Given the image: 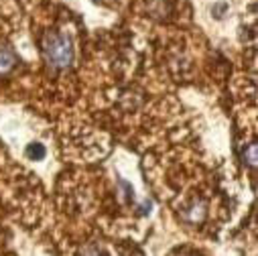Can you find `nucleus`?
Wrapping results in <instances>:
<instances>
[{"label":"nucleus","instance_id":"2","mask_svg":"<svg viewBox=\"0 0 258 256\" xmlns=\"http://www.w3.org/2000/svg\"><path fill=\"white\" fill-rule=\"evenodd\" d=\"M181 218H183L187 224H193V226L202 224L204 218H206V204H204V202H193L189 208L183 210Z\"/></svg>","mask_w":258,"mask_h":256},{"label":"nucleus","instance_id":"5","mask_svg":"<svg viewBox=\"0 0 258 256\" xmlns=\"http://www.w3.org/2000/svg\"><path fill=\"white\" fill-rule=\"evenodd\" d=\"M82 256H104V254H102V250L98 246H86L82 250Z\"/></svg>","mask_w":258,"mask_h":256},{"label":"nucleus","instance_id":"4","mask_svg":"<svg viewBox=\"0 0 258 256\" xmlns=\"http://www.w3.org/2000/svg\"><path fill=\"white\" fill-rule=\"evenodd\" d=\"M27 157L33 161H43L45 159V147L41 143H33L27 147Z\"/></svg>","mask_w":258,"mask_h":256},{"label":"nucleus","instance_id":"1","mask_svg":"<svg viewBox=\"0 0 258 256\" xmlns=\"http://www.w3.org/2000/svg\"><path fill=\"white\" fill-rule=\"evenodd\" d=\"M43 53L53 70H66L74 61V45L66 33H49L43 41Z\"/></svg>","mask_w":258,"mask_h":256},{"label":"nucleus","instance_id":"3","mask_svg":"<svg viewBox=\"0 0 258 256\" xmlns=\"http://www.w3.org/2000/svg\"><path fill=\"white\" fill-rule=\"evenodd\" d=\"M17 66V55L9 47H0V78L11 74Z\"/></svg>","mask_w":258,"mask_h":256}]
</instances>
